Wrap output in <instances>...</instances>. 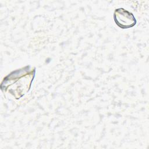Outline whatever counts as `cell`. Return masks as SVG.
Wrapping results in <instances>:
<instances>
[{
  "instance_id": "1",
  "label": "cell",
  "mask_w": 149,
  "mask_h": 149,
  "mask_svg": "<svg viewBox=\"0 0 149 149\" xmlns=\"http://www.w3.org/2000/svg\"><path fill=\"white\" fill-rule=\"evenodd\" d=\"M113 18L116 24L122 29L130 28L136 23V20L132 13L123 8L116 9L113 14Z\"/></svg>"
}]
</instances>
